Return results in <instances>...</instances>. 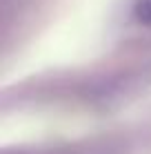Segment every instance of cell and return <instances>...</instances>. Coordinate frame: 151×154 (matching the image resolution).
Wrapping results in <instances>:
<instances>
[{
    "label": "cell",
    "instance_id": "1",
    "mask_svg": "<svg viewBox=\"0 0 151 154\" xmlns=\"http://www.w3.org/2000/svg\"><path fill=\"white\" fill-rule=\"evenodd\" d=\"M133 16L140 25H151V0H136L133 5Z\"/></svg>",
    "mask_w": 151,
    "mask_h": 154
}]
</instances>
